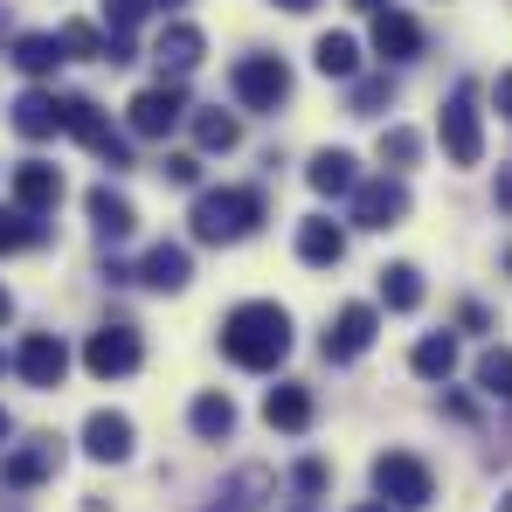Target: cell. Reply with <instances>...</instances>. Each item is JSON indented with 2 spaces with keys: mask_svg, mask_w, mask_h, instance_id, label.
Masks as SVG:
<instances>
[{
  "mask_svg": "<svg viewBox=\"0 0 512 512\" xmlns=\"http://www.w3.org/2000/svg\"><path fill=\"white\" fill-rule=\"evenodd\" d=\"M312 63H319V77H353V70H360V42H353V35H319Z\"/></svg>",
  "mask_w": 512,
  "mask_h": 512,
  "instance_id": "4316f807",
  "label": "cell"
},
{
  "mask_svg": "<svg viewBox=\"0 0 512 512\" xmlns=\"http://www.w3.org/2000/svg\"><path fill=\"white\" fill-rule=\"evenodd\" d=\"M478 388H485L492 402H512V353L506 346H485V353H478Z\"/></svg>",
  "mask_w": 512,
  "mask_h": 512,
  "instance_id": "4dcf8cb0",
  "label": "cell"
},
{
  "mask_svg": "<svg viewBox=\"0 0 512 512\" xmlns=\"http://www.w3.org/2000/svg\"><path fill=\"white\" fill-rule=\"evenodd\" d=\"M402 215H409V187H402V173L360 180V194H353V222H360V229H402Z\"/></svg>",
  "mask_w": 512,
  "mask_h": 512,
  "instance_id": "ba28073f",
  "label": "cell"
},
{
  "mask_svg": "<svg viewBox=\"0 0 512 512\" xmlns=\"http://www.w3.org/2000/svg\"><path fill=\"white\" fill-rule=\"evenodd\" d=\"M229 90H236L243 111H277V104L291 97V63H284V56H243V63L229 70Z\"/></svg>",
  "mask_w": 512,
  "mask_h": 512,
  "instance_id": "5b68a950",
  "label": "cell"
},
{
  "mask_svg": "<svg viewBox=\"0 0 512 512\" xmlns=\"http://www.w3.org/2000/svg\"><path fill=\"white\" fill-rule=\"evenodd\" d=\"M56 201H63V173L49 167V160H21V167H14V208L49 215Z\"/></svg>",
  "mask_w": 512,
  "mask_h": 512,
  "instance_id": "9a60e30c",
  "label": "cell"
},
{
  "mask_svg": "<svg viewBox=\"0 0 512 512\" xmlns=\"http://www.w3.org/2000/svg\"><path fill=\"white\" fill-rule=\"evenodd\" d=\"M409 367H416L423 381H450V374H457V333H423L416 353H409Z\"/></svg>",
  "mask_w": 512,
  "mask_h": 512,
  "instance_id": "d4e9b609",
  "label": "cell"
},
{
  "mask_svg": "<svg viewBox=\"0 0 512 512\" xmlns=\"http://www.w3.org/2000/svg\"><path fill=\"white\" fill-rule=\"evenodd\" d=\"M35 243H42V215H28V208H0V256L35 250Z\"/></svg>",
  "mask_w": 512,
  "mask_h": 512,
  "instance_id": "f546056e",
  "label": "cell"
},
{
  "mask_svg": "<svg viewBox=\"0 0 512 512\" xmlns=\"http://www.w3.org/2000/svg\"><path fill=\"white\" fill-rule=\"evenodd\" d=\"M492 194H499V208L512 215V167H499V187H492Z\"/></svg>",
  "mask_w": 512,
  "mask_h": 512,
  "instance_id": "f35d334b",
  "label": "cell"
},
{
  "mask_svg": "<svg viewBox=\"0 0 512 512\" xmlns=\"http://www.w3.org/2000/svg\"><path fill=\"white\" fill-rule=\"evenodd\" d=\"M416 160H423V132H409V125H388V132H381V167L402 173V167H416Z\"/></svg>",
  "mask_w": 512,
  "mask_h": 512,
  "instance_id": "1f68e13d",
  "label": "cell"
},
{
  "mask_svg": "<svg viewBox=\"0 0 512 512\" xmlns=\"http://www.w3.org/2000/svg\"><path fill=\"white\" fill-rule=\"evenodd\" d=\"M263 423L284 429V436H305V429H312V388H305V381H277V388L263 395Z\"/></svg>",
  "mask_w": 512,
  "mask_h": 512,
  "instance_id": "2e32d148",
  "label": "cell"
},
{
  "mask_svg": "<svg viewBox=\"0 0 512 512\" xmlns=\"http://www.w3.org/2000/svg\"><path fill=\"white\" fill-rule=\"evenodd\" d=\"M160 7H180V0H160Z\"/></svg>",
  "mask_w": 512,
  "mask_h": 512,
  "instance_id": "7dc6e473",
  "label": "cell"
},
{
  "mask_svg": "<svg viewBox=\"0 0 512 512\" xmlns=\"http://www.w3.org/2000/svg\"><path fill=\"white\" fill-rule=\"evenodd\" d=\"M499 512H512V492H506V499H499Z\"/></svg>",
  "mask_w": 512,
  "mask_h": 512,
  "instance_id": "f6af8a7d",
  "label": "cell"
},
{
  "mask_svg": "<svg viewBox=\"0 0 512 512\" xmlns=\"http://www.w3.org/2000/svg\"><path fill=\"white\" fill-rule=\"evenodd\" d=\"M139 277L153 284V291H187V277H194V256L180 250V243H153L146 263H139Z\"/></svg>",
  "mask_w": 512,
  "mask_h": 512,
  "instance_id": "7402d4cb",
  "label": "cell"
},
{
  "mask_svg": "<svg viewBox=\"0 0 512 512\" xmlns=\"http://www.w3.org/2000/svg\"><path fill=\"white\" fill-rule=\"evenodd\" d=\"M153 7H160V0H104V21H111V35H132Z\"/></svg>",
  "mask_w": 512,
  "mask_h": 512,
  "instance_id": "836d02e7",
  "label": "cell"
},
{
  "mask_svg": "<svg viewBox=\"0 0 512 512\" xmlns=\"http://www.w3.org/2000/svg\"><path fill=\"white\" fill-rule=\"evenodd\" d=\"M374 56H388V63H409V56H423V28L409 21V14H374Z\"/></svg>",
  "mask_w": 512,
  "mask_h": 512,
  "instance_id": "d6986e66",
  "label": "cell"
},
{
  "mask_svg": "<svg viewBox=\"0 0 512 512\" xmlns=\"http://www.w3.org/2000/svg\"><path fill=\"white\" fill-rule=\"evenodd\" d=\"M492 97H499V111L512 118V70H499V84H492Z\"/></svg>",
  "mask_w": 512,
  "mask_h": 512,
  "instance_id": "74e56055",
  "label": "cell"
},
{
  "mask_svg": "<svg viewBox=\"0 0 512 512\" xmlns=\"http://www.w3.org/2000/svg\"><path fill=\"white\" fill-rule=\"evenodd\" d=\"M0 374H7V353H0Z\"/></svg>",
  "mask_w": 512,
  "mask_h": 512,
  "instance_id": "bcb514c9",
  "label": "cell"
},
{
  "mask_svg": "<svg viewBox=\"0 0 512 512\" xmlns=\"http://www.w3.org/2000/svg\"><path fill=\"white\" fill-rule=\"evenodd\" d=\"M14 63H21L28 77H49V70L63 63V35H21V42H14Z\"/></svg>",
  "mask_w": 512,
  "mask_h": 512,
  "instance_id": "83f0119b",
  "label": "cell"
},
{
  "mask_svg": "<svg viewBox=\"0 0 512 512\" xmlns=\"http://www.w3.org/2000/svg\"><path fill=\"white\" fill-rule=\"evenodd\" d=\"M374 492H381V506H395V512H423L436 499V471L423 457H409V450H381L374 457Z\"/></svg>",
  "mask_w": 512,
  "mask_h": 512,
  "instance_id": "3957f363",
  "label": "cell"
},
{
  "mask_svg": "<svg viewBox=\"0 0 512 512\" xmlns=\"http://www.w3.org/2000/svg\"><path fill=\"white\" fill-rule=\"evenodd\" d=\"M63 132H77L90 153L104 160V167H132V153H125V139L104 125V111L90 104V97H63Z\"/></svg>",
  "mask_w": 512,
  "mask_h": 512,
  "instance_id": "30bf717a",
  "label": "cell"
},
{
  "mask_svg": "<svg viewBox=\"0 0 512 512\" xmlns=\"http://www.w3.org/2000/svg\"><path fill=\"white\" fill-rule=\"evenodd\" d=\"M236 139H243V125H236L229 111H194V146H201V153H229Z\"/></svg>",
  "mask_w": 512,
  "mask_h": 512,
  "instance_id": "f1b7e54d",
  "label": "cell"
},
{
  "mask_svg": "<svg viewBox=\"0 0 512 512\" xmlns=\"http://www.w3.org/2000/svg\"><path fill=\"white\" fill-rule=\"evenodd\" d=\"M7 319H14V298H7V284H0V326H7Z\"/></svg>",
  "mask_w": 512,
  "mask_h": 512,
  "instance_id": "60d3db41",
  "label": "cell"
},
{
  "mask_svg": "<svg viewBox=\"0 0 512 512\" xmlns=\"http://www.w3.org/2000/svg\"><path fill=\"white\" fill-rule=\"evenodd\" d=\"M187 423H194V436H201V443H222V436H236V402L208 388V395H194Z\"/></svg>",
  "mask_w": 512,
  "mask_h": 512,
  "instance_id": "cb8c5ba5",
  "label": "cell"
},
{
  "mask_svg": "<svg viewBox=\"0 0 512 512\" xmlns=\"http://www.w3.org/2000/svg\"><path fill=\"white\" fill-rule=\"evenodd\" d=\"M14 132H21V139H49V132H63V97H49V90H21V97H14Z\"/></svg>",
  "mask_w": 512,
  "mask_h": 512,
  "instance_id": "ffe728a7",
  "label": "cell"
},
{
  "mask_svg": "<svg viewBox=\"0 0 512 512\" xmlns=\"http://www.w3.org/2000/svg\"><path fill=\"white\" fill-rule=\"evenodd\" d=\"M353 7H367V14H388V0H353Z\"/></svg>",
  "mask_w": 512,
  "mask_h": 512,
  "instance_id": "b9f144b4",
  "label": "cell"
},
{
  "mask_svg": "<svg viewBox=\"0 0 512 512\" xmlns=\"http://www.w3.org/2000/svg\"><path fill=\"white\" fill-rule=\"evenodd\" d=\"M187 222H194V243H243L263 222V194L256 187H208Z\"/></svg>",
  "mask_w": 512,
  "mask_h": 512,
  "instance_id": "7a4b0ae2",
  "label": "cell"
},
{
  "mask_svg": "<svg viewBox=\"0 0 512 512\" xmlns=\"http://www.w3.org/2000/svg\"><path fill=\"white\" fill-rule=\"evenodd\" d=\"M277 7H284V14H312L319 0H277Z\"/></svg>",
  "mask_w": 512,
  "mask_h": 512,
  "instance_id": "ab89813d",
  "label": "cell"
},
{
  "mask_svg": "<svg viewBox=\"0 0 512 512\" xmlns=\"http://www.w3.org/2000/svg\"><path fill=\"white\" fill-rule=\"evenodd\" d=\"M201 49H208V42H201V28H187V21H173L167 35L153 42V63H160V84H180V77H187V70L201 63Z\"/></svg>",
  "mask_w": 512,
  "mask_h": 512,
  "instance_id": "e0dca14e",
  "label": "cell"
},
{
  "mask_svg": "<svg viewBox=\"0 0 512 512\" xmlns=\"http://www.w3.org/2000/svg\"><path fill=\"white\" fill-rule=\"evenodd\" d=\"M388 97H395V77H367V84H353V111H360V118H374Z\"/></svg>",
  "mask_w": 512,
  "mask_h": 512,
  "instance_id": "e575fe53",
  "label": "cell"
},
{
  "mask_svg": "<svg viewBox=\"0 0 512 512\" xmlns=\"http://www.w3.org/2000/svg\"><path fill=\"white\" fill-rule=\"evenodd\" d=\"M180 118H187V90L180 84H153V90H139V97L125 104V125H132L139 139H167Z\"/></svg>",
  "mask_w": 512,
  "mask_h": 512,
  "instance_id": "52a82bcc",
  "label": "cell"
},
{
  "mask_svg": "<svg viewBox=\"0 0 512 512\" xmlns=\"http://www.w3.org/2000/svg\"><path fill=\"white\" fill-rule=\"evenodd\" d=\"M298 256H305L312 270H333L346 256V229L333 215H305V222H298Z\"/></svg>",
  "mask_w": 512,
  "mask_h": 512,
  "instance_id": "ac0fdd59",
  "label": "cell"
},
{
  "mask_svg": "<svg viewBox=\"0 0 512 512\" xmlns=\"http://www.w3.org/2000/svg\"><path fill=\"white\" fill-rule=\"evenodd\" d=\"M374 326H381L374 305H340V319L326 326V360H360L374 346Z\"/></svg>",
  "mask_w": 512,
  "mask_h": 512,
  "instance_id": "7c38bea8",
  "label": "cell"
},
{
  "mask_svg": "<svg viewBox=\"0 0 512 512\" xmlns=\"http://www.w3.org/2000/svg\"><path fill=\"white\" fill-rule=\"evenodd\" d=\"M326 478H333V471H326V464H319V457H305V464H298V471H291V485H298V492H305V499H319V492H326Z\"/></svg>",
  "mask_w": 512,
  "mask_h": 512,
  "instance_id": "d590c367",
  "label": "cell"
},
{
  "mask_svg": "<svg viewBox=\"0 0 512 512\" xmlns=\"http://www.w3.org/2000/svg\"><path fill=\"white\" fill-rule=\"evenodd\" d=\"M353 512H395V506H381V499H367V506H353Z\"/></svg>",
  "mask_w": 512,
  "mask_h": 512,
  "instance_id": "7bdbcfd3",
  "label": "cell"
},
{
  "mask_svg": "<svg viewBox=\"0 0 512 512\" xmlns=\"http://www.w3.org/2000/svg\"><path fill=\"white\" fill-rule=\"evenodd\" d=\"M84 208H90V229H97L104 243H125V236H132V222H139V215H132V201H125V194H111V187H90Z\"/></svg>",
  "mask_w": 512,
  "mask_h": 512,
  "instance_id": "44dd1931",
  "label": "cell"
},
{
  "mask_svg": "<svg viewBox=\"0 0 512 512\" xmlns=\"http://www.w3.org/2000/svg\"><path fill=\"white\" fill-rule=\"evenodd\" d=\"M305 180H312L319 194H360V160H353V153H340V146H326V153H312Z\"/></svg>",
  "mask_w": 512,
  "mask_h": 512,
  "instance_id": "603a6c76",
  "label": "cell"
},
{
  "mask_svg": "<svg viewBox=\"0 0 512 512\" xmlns=\"http://www.w3.org/2000/svg\"><path fill=\"white\" fill-rule=\"evenodd\" d=\"M222 353H229L236 367H250V374H270V367L291 353V312L270 305V298L236 305V312L222 319Z\"/></svg>",
  "mask_w": 512,
  "mask_h": 512,
  "instance_id": "6da1fadb",
  "label": "cell"
},
{
  "mask_svg": "<svg viewBox=\"0 0 512 512\" xmlns=\"http://www.w3.org/2000/svg\"><path fill=\"white\" fill-rule=\"evenodd\" d=\"M381 305L388 312H416L423 305V270L416 263H388L381 270Z\"/></svg>",
  "mask_w": 512,
  "mask_h": 512,
  "instance_id": "484cf974",
  "label": "cell"
},
{
  "mask_svg": "<svg viewBox=\"0 0 512 512\" xmlns=\"http://www.w3.org/2000/svg\"><path fill=\"white\" fill-rule=\"evenodd\" d=\"M14 367H21L28 388H63V374H70V346L56 340V333H28L21 353H14Z\"/></svg>",
  "mask_w": 512,
  "mask_h": 512,
  "instance_id": "8fae6325",
  "label": "cell"
},
{
  "mask_svg": "<svg viewBox=\"0 0 512 512\" xmlns=\"http://www.w3.org/2000/svg\"><path fill=\"white\" fill-rule=\"evenodd\" d=\"M173 180V187H194V180H201V160H194V153H167V167H160Z\"/></svg>",
  "mask_w": 512,
  "mask_h": 512,
  "instance_id": "8d00e7d4",
  "label": "cell"
},
{
  "mask_svg": "<svg viewBox=\"0 0 512 512\" xmlns=\"http://www.w3.org/2000/svg\"><path fill=\"white\" fill-rule=\"evenodd\" d=\"M7 429H14V423H7V409H0V436H7Z\"/></svg>",
  "mask_w": 512,
  "mask_h": 512,
  "instance_id": "ee69618b",
  "label": "cell"
},
{
  "mask_svg": "<svg viewBox=\"0 0 512 512\" xmlns=\"http://www.w3.org/2000/svg\"><path fill=\"white\" fill-rule=\"evenodd\" d=\"M270 499H277V478H270L263 464H243V471H236V478H229L201 512H263Z\"/></svg>",
  "mask_w": 512,
  "mask_h": 512,
  "instance_id": "4fadbf2b",
  "label": "cell"
},
{
  "mask_svg": "<svg viewBox=\"0 0 512 512\" xmlns=\"http://www.w3.org/2000/svg\"><path fill=\"white\" fill-rule=\"evenodd\" d=\"M84 450L97 457V464H125V457H132V416H118V409H90Z\"/></svg>",
  "mask_w": 512,
  "mask_h": 512,
  "instance_id": "5bb4252c",
  "label": "cell"
},
{
  "mask_svg": "<svg viewBox=\"0 0 512 512\" xmlns=\"http://www.w3.org/2000/svg\"><path fill=\"white\" fill-rule=\"evenodd\" d=\"M104 49H111V35H97L90 21H70V28H63V56H97V63H104Z\"/></svg>",
  "mask_w": 512,
  "mask_h": 512,
  "instance_id": "d6a6232c",
  "label": "cell"
},
{
  "mask_svg": "<svg viewBox=\"0 0 512 512\" xmlns=\"http://www.w3.org/2000/svg\"><path fill=\"white\" fill-rule=\"evenodd\" d=\"M436 132H443L450 167H478V160H485V132H478V90H471V84L450 90V104H443Z\"/></svg>",
  "mask_w": 512,
  "mask_h": 512,
  "instance_id": "277c9868",
  "label": "cell"
},
{
  "mask_svg": "<svg viewBox=\"0 0 512 512\" xmlns=\"http://www.w3.org/2000/svg\"><path fill=\"white\" fill-rule=\"evenodd\" d=\"M56 471H63V436H28L21 450L0 457V485H14V492H28V485H42Z\"/></svg>",
  "mask_w": 512,
  "mask_h": 512,
  "instance_id": "9c48e42d",
  "label": "cell"
},
{
  "mask_svg": "<svg viewBox=\"0 0 512 512\" xmlns=\"http://www.w3.org/2000/svg\"><path fill=\"white\" fill-rule=\"evenodd\" d=\"M139 360H146V346H139L132 326H97L84 346V367L97 381H125V374H139Z\"/></svg>",
  "mask_w": 512,
  "mask_h": 512,
  "instance_id": "8992f818",
  "label": "cell"
}]
</instances>
